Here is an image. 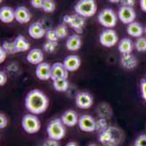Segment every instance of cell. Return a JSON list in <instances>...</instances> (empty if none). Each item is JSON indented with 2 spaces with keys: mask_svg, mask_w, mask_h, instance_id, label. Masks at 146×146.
<instances>
[{
  "mask_svg": "<svg viewBox=\"0 0 146 146\" xmlns=\"http://www.w3.org/2000/svg\"><path fill=\"white\" fill-rule=\"evenodd\" d=\"M25 107L31 114H42L48 108L49 100L47 96L40 90L33 89L26 94Z\"/></svg>",
  "mask_w": 146,
  "mask_h": 146,
  "instance_id": "obj_1",
  "label": "cell"
},
{
  "mask_svg": "<svg viewBox=\"0 0 146 146\" xmlns=\"http://www.w3.org/2000/svg\"><path fill=\"white\" fill-rule=\"evenodd\" d=\"M123 137V133L119 129L108 126L106 130L100 133L98 140L103 145L117 146L121 144Z\"/></svg>",
  "mask_w": 146,
  "mask_h": 146,
  "instance_id": "obj_2",
  "label": "cell"
},
{
  "mask_svg": "<svg viewBox=\"0 0 146 146\" xmlns=\"http://www.w3.org/2000/svg\"><path fill=\"white\" fill-rule=\"evenodd\" d=\"M98 10L96 0H79L74 5V11L84 18H90L95 15Z\"/></svg>",
  "mask_w": 146,
  "mask_h": 146,
  "instance_id": "obj_3",
  "label": "cell"
},
{
  "mask_svg": "<svg viewBox=\"0 0 146 146\" xmlns=\"http://www.w3.org/2000/svg\"><path fill=\"white\" fill-rule=\"evenodd\" d=\"M47 133L49 138L55 140L63 139L66 133V127L60 118H55L50 120L47 126Z\"/></svg>",
  "mask_w": 146,
  "mask_h": 146,
  "instance_id": "obj_4",
  "label": "cell"
},
{
  "mask_svg": "<svg viewBox=\"0 0 146 146\" xmlns=\"http://www.w3.org/2000/svg\"><path fill=\"white\" fill-rule=\"evenodd\" d=\"M23 130L29 135L36 134L40 130L41 122L36 115L26 114L22 118L21 121Z\"/></svg>",
  "mask_w": 146,
  "mask_h": 146,
  "instance_id": "obj_5",
  "label": "cell"
},
{
  "mask_svg": "<svg viewBox=\"0 0 146 146\" xmlns=\"http://www.w3.org/2000/svg\"><path fill=\"white\" fill-rule=\"evenodd\" d=\"M98 22L107 29H113L117 24V15L112 9L105 8L100 11L98 16Z\"/></svg>",
  "mask_w": 146,
  "mask_h": 146,
  "instance_id": "obj_6",
  "label": "cell"
},
{
  "mask_svg": "<svg viewBox=\"0 0 146 146\" xmlns=\"http://www.w3.org/2000/svg\"><path fill=\"white\" fill-rule=\"evenodd\" d=\"M64 24L68 25L76 34H82L84 32V28L85 26V18H84L79 15H66L63 17Z\"/></svg>",
  "mask_w": 146,
  "mask_h": 146,
  "instance_id": "obj_7",
  "label": "cell"
},
{
  "mask_svg": "<svg viewBox=\"0 0 146 146\" xmlns=\"http://www.w3.org/2000/svg\"><path fill=\"white\" fill-rule=\"evenodd\" d=\"M119 37L113 29H106L100 34V42L106 48H112L117 44Z\"/></svg>",
  "mask_w": 146,
  "mask_h": 146,
  "instance_id": "obj_8",
  "label": "cell"
},
{
  "mask_svg": "<svg viewBox=\"0 0 146 146\" xmlns=\"http://www.w3.org/2000/svg\"><path fill=\"white\" fill-rule=\"evenodd\" d=\"M75 102L76 105L80 109H89L93 105V96L88 92H79L75 97Z\"/></svg>",
  "mask_w": 146,
  "mask_h": 146,
  "instance_id": "obj_9",
  "label": "cell"
},
{
  "mask_svg": "<svg viewBox=\"0 0 146 146\" xmlns=\"http://www.w3.org/2000/svg\"><path fill=\"white\" fill-rule=\"evenodd\" d=\"M118 17L121 22L128 25L135 21L136 18V12L132 7L121 6L118 11Z\"/></svg>",
  "mask_w": 146,
  "mask_h": 146,
  "instance_id": "obj_10",
  "label": "cell"
},
{
  "mask_svg": "<svg viewBox=\"0 0 146 146\" xmlns=\"http://www.w3.org/2000/svg\"><path fill=\"white\" fill-rule=\"evenodd\" d=\"M78 125L82 132H92L96 129V120L90 115H82L79 117Z\"/></svg>",
  "mask_w": 146,
  "mask_h": 146,
  "instance_id": "obj_11",
  "label": "cell"
},
{
  "mask_svg": "<svg viewBox=\"0 0 146 146\" xmlns=\"http://www.w3.org/2000/svg\"><path fill=\"white\" fill-rule=\"evenodd\" d=\"M35 72L37 78L42 81H46L51 79L52 66L48 63L42 62L37 65Z\"/></svg>",
  "mask_w": 146,
  "mask_h": 146,
  "instance_id": "obj_12",
  "label": "cell"
},
{
  "mask_svg": "<svg viewBox=\"0 0 146 146\" xmlns=\"http://www.w3.org/2000/svg\"><path fill=\"white\" fill-rule=\"evenodd\" d=\"M46 32L47 31L45 30L43 25L39 21L31 24L28 29L29 36L34 40L42 38L46 34Z\"/></svg>",
  "mask_w": 146,
  "mask_h": 146,
  "instance_id": "obj_13",
  "label": "cell"
},
{
  "mask_svg": "<svg viewBox=\"0 0 146 146\" xmlns=\"http://www.w3.org/2000/svg\"><path fill=\"white\" fill-rule=\"evenodd\" d=\"M68 71L65 67L63 63L56 62L52 65L51 80H55L58 78H68Z\"/></svg>",
  "mask_w": 146,
  "mask_h": 146,
  "instance_id": "obj_14",
  "label": "cell"
},
{
  "mask_svg": "<svg viewBox=\"0 0 146 146\" xmlns=\"http://www.w3.org/2000/svg\"><path fill=\"white\" fill-rule=\"evenodd\" d=\"M15 18L19 24H26L31 19V14L27 7L20 6L15 10Z\"/></svg>",
  "mask_w": 146,
  "mask_h": 146,
  "instance_id": "obj_15",
  "label": "cell"
},
{
  "mask_svg": "<svg viewBox=\"0 0 146 146\" xmlns=\"http://www.w3.org/2000/svg\"><path fill=\"white\" fill-rule=\"evenodd\" d=\"M82 64L81 59L77 55H70L63 60V64L68 72H75L79 69Z\"/></svg>",
  "mask_w": 146,
  "mask_h": 146,
  "instance_id": "obj_16",
  "label": "cell"
},
{
  "mask_svg": "<svg viewBox=\"0 0 146 146\" xmlns=\"http://www.w3.org/2000/svg\"><path fill=\"white\" fill-rule=\"evenodd\" d=\"M79 118L78 117L77 113L75 110H68L62 115L60 119L65 126L68 127H73L78 124Z\"/></svg>",
  "mask_w": 146,
  "mask_h": 146,
  "instance_id": "obj_17",
  "label": "cell"
},
{
  "mask_svg": "<svg viewBox=\"0 0 146 146\" xmlns=\"http://www.w3.org/2000/svg\"><path fill=\"white\" fill-rule=\"evenodd\" d=\"M26 60L33 65H38L43 62L44 53L39 48H33L29 50L26 56Z\"/></svg>",
  "mask_w": 146,
  "mask_h": 146,
  "instance_id": "obj_18",
  "label": "cell"
},
{
  "mask_svg": "<svg viewBox=\"0 0 146 146\" xmlns=\"http://www.w3.org/2000/svg\"><path fill=\"white\" fill-rule=\"evenodd\" d=\"M66 47L70 51H76L82 47V38L78 34H72L66 40Z\"/></svg>",
  "mask_w": 146,
  "mask_h": 146,
  "instance_id": "obj_19",
  "label": "cell"
},
{
  "mask_svg": "<svg viewBox=\"0 0 146 146\" xmlns=\"http://www.w3.org/2000/svg\"><path fill=\"white\" fill-rule=\"evenodd\" d=\"M15 19V10L8 6L0 8V21L4 24H10Z\"/></svg>",
  "mask_w": 146,
  "mask_h": 146,
  "instance_id": "obj_20",
  "label": "cell"
},
{
  "mask_svg": "<svg viewBox=\"0 0 146 146\" xmlns=\"http://www.w3.org/2000/svg\"><path fill=\"white\" fill-rule=\"evenodd\" d=\"M121 64L124 69H133L137 65V60L132 53L122 54L121 57Z\"/></svg>",
  "mask_w": 146,
  "mask_h": 146,
  "instance_id": "obj_21",
  "label": "cell"
},
{
  "mask_svg": "<svg viewBox=\"0 0 146 146\" xmlns=\"http://www.w3.org/2000/svg\"><path fill=\"white\" fill-rule=\"evenodd\" d=\"M127 34L135 38H139L142 37L144 33V29L141 24L137 21H133L131 24H128L127 27Z\"/></svg>",
  "mask_w": 146,
  "mask_h": 146,
  "instance_id": "obj_22",
  "label": "cell"
},
{
  "mask_svg": "<svg viewBox=\"0 0 146 146\" xmlns=\"http://www.w3.org/2000/svg\"><path fill=\"white\" fill-rule=\"evenodd\" d=\"M135 44L129 38H123L119 41L118 44V50L122 54L132 53Z\"/></svg>",
  "mask_w": 146,
  "mask_h": 146,
  "instance_id": "obj_23",
  "label": "cell"
},
{
  "mask_svg": "<svg viewBox=\"0 0 146 146\" xmlns=\"http://www.w3.org/2000/svg\"><path fill=\"white\" fill-rule=\"evenodd\" d=\"M15 45L16 47V50L18 53H23L26 52L30 49V43L26 40L24 36L20 35L17 36L14 40Z\"/></svg>",
  "mask_w": 146,
  "mask_h": 146,
  "instance_id": "obj_24",
  "label": "cell"
},
{
  "mask_svg": "<svg viewBox=\"0 0 146 146\" xmlns=\"http://www.w3.org/2000/svg\"><path fill=\"white\" fill-rule=\"evenodd\" d=\"M95 112L99 118H102L108 119L113 116V112L111 107L106 103L98 104L95 109Z\"/></svg>",
  "mask_w": 146,
  "mask_h": 146,
  "instance_id": "obj_25",
  "label": "cell"
},
{
  "mask_svg": "<svg viewBox=\"0 0 146 146\" xmlns=\"http://www.w3.org/2000/svg\"><path fill=\"white\" fill-rule=\"evenodd\" d=\"M53 88L57 92H65L68 89L69 83L68 78H58L53 80Z\"/></svg>",
  "mask_w": 146,
  "mask_h": 146,
  "instance_id": "obj_26",
  "label": "cell"
},
{
  "mask_svg": "<svg viewBox=\"0 0 146 146\" xmlns=\"http://www.w3.org/2000/svg\"><path fill=\"white\" fill-rule=\"evenodd\" d=\"M1 46L3 48V49L7 52V54H15V53H18L14 42L5 41V42H2Z\"/></svg>",
  "mask_w": 146,
  "mask_h": 146,
  "instance_id": "obj_27",
  "label": "cell"
},
{
  "mask_svg": "<svg viewBox=\"0 0 146 146\" xmlns=\"http://www.w3.org/2000/svg\"><path fill=\"white\" fill-rule=\"evenodd\" d=\"M135 48L138 52H146V37H140L137 38L135 42Z\"/></svg>",
  "mask_w": 146,
  "mask_h": 146,
  "instance_id": "obj_28",
  "label": "cell"
},
{
  "mask_svg": "<svg viewBox=\"0 0 146 146\" xmlns=\"http://www.w3.org/2000/svg\"><path fill=\"white\" fill-rule=\"evenodd\" d=\"M55 3L54 0H44L42 10L45 13H51L55 11Z\"/></svg>",
  "mask_w": 146,
  "mask_h": 146,
  "instance_id": "obj_29",
  "label": "cell"
},
{
  "mask_svg": "<svg viewBox=\"0 0 146 146\" xmlns=\"http://www.w3.org/2000/svg\"><path fill=\"white\" fill-rule=\"evenodd\" d=\"M59 39H63L68 35V29L65 24H60L55 29Z\"/></svg>",
  "mask_w": 146,
  "mask_h": 146,
  "instance_id": "obj_30",
  "label": "cell"
},
{
  "mask_svg": "<svg viewBox=\"0 0 146 146\" xmlns=\"http://www.w3.org/2000/svg\"><path fill=\"white\" fill-rule=\"evenodd\" d=\"M108 127V126L107 119L99 118V119L96 120V129H95V131H98L100 133V132L106 130Z\"/></svg>",
  "mask_w": 146,
  "mask_h": 146,
  "instance_id": "obj_31",
  "label": "cell"
},
{
  "mask_svg": "<svg viewBox=\"0 0 146 146\" xmlns=\"http://www.w3.org/2000/svg\"><path fill=\"white\" fill-rule=\"evenodd\" d=\"M57 47H58V42H52V41L47 40V42L44 44L43 48L45 52L51 53L56 50Z\"/></svg>",
  "mask_w": 146,
  "mask_h": 146,
  "instance_id": "obj_32",
  "label": "cell"
},
{
  "mask_svg": "<svg viewBox=\"0 0 146 146\" xmlns=\"http://www.w3.org/2000/svg\"><path fill=\"white\" fill-rule=\"evenodd\" d=\"M46 38L47 40L48 41H52V42H58V37L57 35L55 30H53V29H49L46 32Z\"/></svg>",
  "mask_w": 146,
  "mask_h": 146,
  "instance_id": "obj_33",
  "label": "cell"
},
{
  "mask_svg": "<svg viewBox=\"0 0 146 146\" xmlns=\"http://www.w3.org/2000/svg\"><path fill=\"white\" fill-rule=\"evenodd\" d=\"M135 146H146V135H140L138 136L134 143Z\"/></svg>",
  "mask_w": 146,
  "mask_h": 146,
  "instance_id": "obj_34",
  "label": "cell"
},
{
  "mask_svg": "<svg viewBox=\"0 0 146 146\" xmlns=\"http://www.w3.org/2000/svg\"><path fill=\"white\" fill-rule=\"evenodd\" d=\"M140 93L142 98L146 102V77L140 80Z\"/></svg>",
  "mask_w": 146,
  "mask_h": 146,
  "instance_id": "obj_35",
  "label": "cell"
},
{
  "mask_svg": "<svg viewBox=\"0 0 146 146\" xmlns=\"http://www.w3.org/2000/svg\"><path fill=\"white\" fill-rule=\"evenodd\" d=\"M7 124H8L7 118L6 117V116L4 113H1L0 114V129H3L6 128Z\"/></svg>",
  "mask_w": 146,
  "mask_h": 146,
  "instance_id": "obj_36",
  "label": "cell"
},
{
  "mask_svg": "<svg viewBox=\"0 0 146 146\" xmlns=\"http://www.w3.org/2000/svg\"><path fill=\"white\" fill-rule=\"evenodd\" d=\"M42 146H60V145L58 143V140L49 138L48 140H45Z\"/></svg>",
  "mask_w": 146,
  "mask_h": 146,
  "instance_id": "obj_37",
  "label": "cell"
},
{
  "mask_svg": "<svg viewBox=\"0 0 146 146\" xmlns=\"http://www.w3.org/2000/svg\"><path fill=\"white\" fill-rule=\"evenodd\" d=\"M44 0H31V4L33 7L37 9H42L43 6Z\"/></svg>",
  "mask_w": 146,
  "mask_h": 146,
  "instance_id": "obj_38",
  "label": "cell"
},
{
  "mask_svg": "<svg viewBox=\"0 0 146 146\" xmlns=\"http://www.w3.org/2000/svg\"><path fill=\"white\" fill-rule=\"evenodd\" d=\"M7 81V75L5 71L0 72V85L4 86Z\"/></svg>",
  "mask_w": 146,
  "mask_h": 146,
  "instance_id": "obj_39",
  "label": "cell"
},
{
  "mask_svg": "<svg viewBox=\"0 0 146 146\" xmlns=\"http://www.w3.org/2000/svg\"><path fill=\"white\" fill-rule=\"evenodd\" d=\"M120 3L121 6L132 7H133L135 4V0H121Z\"/></svg>",
  "mask_w": 146,
  "mask_h": 146,
  "instance_id": "obj_40",
  "label": "cell"
},
{
  "mask_svg": "<svg viewBox=\"0 0 146 146\" xmlns=\"http://www.w3.org/2000/svg\"><path fill=\"white\" fill-rule=\"evenodd\" d=\"M7 52L3 49L2 46L0 47V64H3L7 58Z\"/></svg>",
  "mask_w": 146,
  "mask_h": 146,
  "instance_id": "obj_41",
  "label": "cell"
},
{
  "mask_svg": "<svg viewBox=\"0 0 146 146\" xmlns=\"http://www.w3.org/2000/svg\"><path fill=\"white\" fill-rule=\"evenodd\" d=\"M140 6L141 10L146 13V0H140Z\"/></svg>",
  "mask_w": 146,
  "mask_h": 146,
  "instance_id": "obj_42",
  "label": "cell"
},
{
  "mask_svg": "<svg viewBox=\"0 0 146 146\" xmlns=\"http://www.w3.org/2000/svg\"><path fill=\"white\" fill-rule=\"evenodd\" d=\"M66 146H79L75 142H69L66 145Z\"/></svg>",
  "mask_w": 146,
  "mask_h": 146,
  "instance_id": "obj_43",
  "label": "cell"
},
{
  "mask_svg": "<svg viewBox=\"0 0 146 146\" xmlns=\"http://www.w3.org/2000/svg\"><path fill=\"white\" fill-rule=\"evenodd\" d=\"M108 1H109L110 2H111V3H114V4H116L118 3V2H121V0H108Z\"/></svg>",
  "mask_w": 146,
  "mask_h": 146,
  "instance_id": "obj_44",
  "label": "cell"
},
{
  "mask_svg": "<svg viewBox=\"0 0 146 146\" xmlns=\"http://www.w3.org/2000/svg\"><path fill=\"white\" fill-rule=\"evenodd\" d=\"M88 146H98V145H95V144H90Z\"/></svg>",
  "mask_w": 146,
  "mask_h": 146,
  "instance_id": "obj_45",
  "label": "cell"
},
{
  "mask_svg": "<svg viewBox=\"0 0 146 146\" xmlns=\"http://www.w3.org/2000/svg\"><path fill=\"white\" fill-rule=\"evenodd\" d=\"M144 32H145V35H146V26H145V29H144Z\"/></svg>",
  "mask_w": 146,
  "mask_h": 146,
  "instance_id": "obj_46",
  "label": "cell"
},
{
  "mask_svg": "<svg viewBox=\"0 0 146 146\" xmlns=\"http://www.w3.org/2000/svg\"><path fill=\"white\" fill-rule=\"evenodd\" d=\"M103 146H111V145H103Z\"/></svg>",
  "mask_w": 146,
  "mask_h": 146,
  "instance_id": "obj_47",
  "label": "cell"
},
{
  "mask_svg": "<svg viewBox=\"0 0 146 146\" xmlns=\"http://www.w3.org/2000/svg\"><path fill=\"white\" fill-rule=\"evenodd\" d=\"M2 2V0H1V2Z\"/></svg>",
  "mask_w": 146,
  "mask_h": 146,
  "instance_id": "obj_48",
  "label": "cell"
},
{
  "mask_svg": "<svg viewBox=\"0 0 146 146\" xmlns=\"http://www.w3.org/2000/svg\"><path fill=\"white\" fill-rule=\"evenodd\" d=\"M145 129H146V126H145Z\"/></svg>",
  "mask_w": 146,
  "mask_h": 146,
  "instance_id": "obj_49",
  "label": "cell"
}]
</instances>
